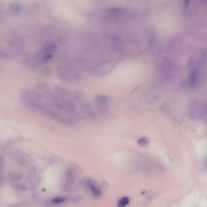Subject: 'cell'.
Returning a JSON list of instances; mask_svg holds the SVG:
<instances>
[{"label":"cell","instance_id":"6da1fadb","mask_svg":"<svg viewBox=\"0 0 207 207\" xmlns=\"http://www.w3.org/2000/svg\"><path fill=\"white\" fill-rule=\"evenodd\" d=\"M109 99L104 95H97L94 97V103L97 112L101 115L108 113L109 109Z\"/></svg>","mask_w":207,"mask_h":207},{"label":"cell","instance_id":"7a4b0ae2","mask_svg":"<svg viewBox=\"0 0 207 207\" xmlns=\"http://www.w3.org/2000/svg\"><path fill=\"white\" fill-rule=\"evenodd\" d=\"M81 102V109L85 116L90 119H95L97 118L96 112L94 111L90 104L86 101Z\"/></svg>","mask_w":207,"mask_h":207},{"label":"cell","instance_id":"3957f363","mask_svg":"<svg viewBox=\"0 0 207 207\" xmlns=\"http://www.w3.org/2000/svg\"><path fill=\"white\" fill-rule=\"evenodd\" d=\"M86 184L93 196L95 198H99L101 195V190L97 183L93 180L89 179L87 181Z\"/></svg>","mask_w":207,"mask_h":207},{"label":"cell","instance_id":"277c9868","mask_svg":"<svg viewBox=\"0 0 207 207\" xmlns=\"http://www.w3.org/2000/svg\"><path fill=\"white\" fill-rule=\"evenodd\" d=\"M199 80V74L198 71L195 68H194L190 72L189 76V83L190 86L195 87L197 85Z\"/></svg>","mask_w":207,"mask_h":207},{"label":"cell","instance_id":"5b68a950","mask_svg":"<svg viewBox=\"0 0 207 207\" xmlns=\"http://www.w3.org/2000/svg\"><path fill=\"white\" fill-rule=\"evenodd\" d=\"M130 202L129 198L127 197H122L117 202L118 207H125L127 206Z\"/></svg>","mask_w":207,"mask_h":207},{"label":"cell","instance_id":"8992f818","mask_svg":"<svg viewBox=\"0 0 207 207\" xmlns=\"http://www.w3.org/2000/svg\"><path fill=\"white\" fill-rule=\"evenodd\" d=\"M138 143L142 147H146L149 144V140L145 137H142L138 140Z\"/></svg>","mask_w":207,"mask_h":207},{"label":"cell","instance_id":"52a82bcc","mask_svg":"<svg viewBox=\"0 0 207 207\" xmlns=\"http://www.w3.org/2000/svg\"><path fill=\"white\" fill-rule=\"evenodd\" d=\"M65 200V199L64 197H58L53 199L51 201V202L52 204H61V203L64 202Z\"/></svg>","mask_w":207,"mask_h":207}]
</instances>
